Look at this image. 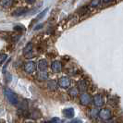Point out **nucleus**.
<instances>
[{
    "label": "nucleus",
    "instance_id": "f257e3e1",
    "mask_svg": "<svg viewBox=\"0 0 123 123\" xmlns=\"http://www.w3.org/2000/svg\"><path fill=\"white\" fill-rule=\"evenodd\" d=\"M4 93H5V95H6L7 101H8L11 105H18V96L16 95V93L13 92V91H11V90L8 89V88H6V89L4 90Z\"/></svg>",
    "mask_w": 123,
    "mask_h": 123
},
{
    "label": "nucleus",
    "instance_id": "f03ea898",
    "mask_svg": "<svg viewBox=\"0 0 123 123\" xmlns=\"http://www.w3.org/2000/svg\"><path fill=\"white\" fill-rule=\"evenodd\" d=\"M98 117L104 121H108V120H111L112 113L108 108H104L100 110V112L98 113Z\"/></svg>",
    "mask_w": 123,
    "mask_h": 123
},
{
    "label": "nucleus",
    "instance_id": "7ed1b4c3",
    "mask_svg": "<svg viewBox=\"0 0 123 123\" xmlns=\"http://www.w3.org/2000/svg\"><path fill=\"white\" fill-rule=\"evenodd\" d=\"M18 112L19 115L23 117H29V112H28V104L26 101H23L20 103V105L18 107Z\"/></svg>",
    "mask_w": 123,
    "mask_h": 123
},
{
    "label": "nucleus",
    "instance_id": "20e7f679",
    "mask_svg": "<svg viewBox=\"0 0 123 123\" xmlns=\"http://www.w3.org/2000/svg\"><path fill=\"white\" fill-rule=\"evenodd\" d=\"M71 84V80L68 77H62L58 80L57 85L62 89H68Z\"/></svg>",
    "mask_w": 123,
    "mask_h": 123
},
{
    "label": "nucleus",
    "instance_id": "39448f33",
    "mask_svg": "<svg viewBox=\"0 0 123 123\" xmlns=\"http://www.w3.org/2000/svg\"><path fill=\"white\" fill-rule=\"evenodd\" d=\"M36 69V64L33 61H29L25 64L24 66V70L26 73L28 74H31L33 73Z\"/></svg>",
    "mask_w": 123,
    "mask_h": 123
},
{
    "label": "nucleus",
    "instance_id": "423d86ee",
    "mask_svg": "<svg viewBox=\"0 0 123 123\" xmlns=\"http://www.w3.org/2000/svg\"><path fill=\"white\" fill-rule=\"evenodd\" d=\"M93 104L96 107H101L105 104V100L104 97L102 96V94H95L93 96Z\"/></svg>",
    "mask_w": 123,
    "mask_h": 123
},
{
    "label": "nucleus",
    "instance_id": "0eeeda50",
    "mask_svg": "<svg viewBox=\"0 0 123 123\" xmlns=\"http://www.w3.org/2000/svg\"><path fill=\"white\" fill-rule=\"evenodd\" d=\"M51 69L55 72V73H57V72H60L62 69V64L60 61H58V60H55V61L52 62V64H51Z\"/></svg>",
    "mask_w": 123,
    "mask_h": 123
},
{
    "label": "nucleus",
    "instance_id": "6e6552de",
    "mask_svg": "<svg viewBox=\"0 0 123 123\" xmlns=\"http://www.w3.org/2000/svg\"><path fill=\"white\" fill-rule=\"evenodd\" d=\"M80 102L81 105H88L91 103V97H90V95H89L88 93H84V92H83L82 94H80Z\"/></svg>",
    "mask_w": 123,
    "mask_h": 123
},
{
    "label": "nucleus",
    "instance_id": "1a4fd4ad",
    "mask_svg": "<svg viewBox=\"0 0 123 123\" xmlns=\"http://www.w3.org/2000/svg\"><path fill=\"white\" fill-rule=\"evenodd\" d=\"M47 66H48L47 61L45 59H41V60H39V62H38V66L37 67H38V69L40 71H44V70H46Z\"/></svg>",
    "mask_w": 123,
    "mask_h": 123
},
{
    "label": "nucleus",
    "instance_id": "9d476101",
    "mask_svg": "<svg viewBox=\"0 0 123 123\" xmlns=\"http://www.w3.org/2000/svg\"><path fill=\"white\" fill-rule=\"evenodd\" d=\"M28 12V9L27 8H23V7H19V8H17L15 9L12 12L13 16H21V15H24L26 13Z\"/></svg>",
    "mask_w": 123,
    "mask_h": 123
},
{
    "label": "nucleus",
    "instance_id": "9b49d317",
    "mask_svg": "<svg viewBox=\"0 0 123 123\" xmlns=\"http://www.w3.org/2000/svg\"><path fill=\"white\" fill-rule=\"evenodd\" d=\"M63 114H64V116L66 117H68V118H71V117H74V114H75V112H74V109L73 108H66V109H64L63 111Z\"/></svg>",
    "mask_w": 123,
    "mask_h": 123
},
{
    "label": "nucleus",
    "instance_id": "f8f14e48",
    "mask_svg": "<svg viewBox=\"0 0 123 123\" xmlns=\"http://www.w3.org/2000/svg\"><path fill=\"white\" fill-rule=\"evenodd\" d=\"M88 87V82L86 80H80L78 82V88H79V91H85Z\"/></svg>",
    "mask_w": 123,
    "mask_h": 123
},
{
    "label": "nucleus",
    "instance_id": "ddd939ff",
    "mask_svg": "<svg viewBox=\"0 0 123 123\" xmlns=\"http://www.w3.org/2000/svg\"><path fill=\"white\" fill-rule=\"evenodd\" d=\"M32 47H33L32 43H28V44L24 47V49H23V55H27L28 53H31V52H32Z\"/></svg>",
    "mask_w": 123,
    "mask_h": 123
},
{
    "label": "nucleus",
    "instance_id": "4468645a",
    "mask_svg": "<svg viewBox=\"0 0 123 123\" xmlns=\"http://www.w3.org/2000/svg\"><path fill=\"white\" fill-rule=\"evenodd\" d=\"M56 87H57V83H56L55 80H48V82H47V88H49L50 90H55Z\"/></svg>",
    "mask_w": 123,
    "mask_h": 123
},
{
    "label": "nucleus",
    "instance_id": "2eb2a0df",
    "mask_svg": "<svg viewBox=\"0 0 123 123\" xmlns=\"http://www.w3.org/2000/svg\"><path fill=\"white\" fill-rule=\"evenodd\" d=\"M79 89L78 88H76V87H74V88H71V89H69V91H68V94L70 95V96H72V97H76L78 94H79Z\"/></svg>",
    "mask_w": 123,
    "mask_h": 123
},
{
    "label": "nucleus",
    "instance_id": "dca6fc26",
    "mask_svg": "<svg viewBox=\"0 0 123 123\" xmlns=\"http://www.w3.org/2000/svg\"><path fill=\"white\" fill-rule=\"evenodd\" d=\"M98 113L99 111L97 109H91L90 112H89V116L92 119H94V118H96L98 117Z\"/></svg>",
    "mask_w": 123,
    "mask_h": 123
},
{
    "label": "nucleus",
    "instance_id": "f3484780",
    "mask_svg": "<svg viewBox=\"0 0 123 123\" xmlns=\"http://www.w3.org/2000/svg\"><path fill=\"white\" fill-rule=\"evenodd\" d=\"M13 2L12 0H6V1H2L1 2V5L3 6H5V7H8V6H10L11 5H12Z\"/></svg>",
    "mask_w": 123,
    "mask_h": 123
},
{
    "label": "nucleus",
    "instance_id": "a211bd4d",
    "mask_svg": "<svg viewBox=\"0 0 123 123\" xmlns=\"http://www.w3.org/2000/svg\"><path fill=\"white\" fill-rule=\"evenodd\" d=\"M46 12H47V9H45V10H43V12H41V13H40V15H38V16H37L36 18L34 19V21H35V20H38V19H40V18H43V16L45 15V13H46Z\"/></svg>",
    "mask_w": 123,
    "mask_h": 123
},
{
    "label": "nucleus",
    "instance_id": "6ab92c4d",
    "mask_svg": "<svg viewBox=\"0 0 123 123\" xmlns=\"http://www.w3.org/2000/svg\"><path fill=\"white\" fill-rule=\"evenodd\" d=\"M101 4H102V1H92V2H91V6H93V7L98 6Z\"/></svg>",
    "mask_w": 123,
    "mask_h": 123
},
{
    "label": "nucleus",
    "instance_id": "aec40b11",
    "mask_svg": "<svg viewBox=\"0 0 123 123\" xmlns=\"http://www.w3.org/2000/svg\"><path fill=\"white\" fill-rule=\"evenodd\" d=\"M6 58H7V55H6V54H1L0 55V64L3 63Z\"/></svg>",
    "mask_w": 123,
    "mask_h": 123
},
{
    "label": "nucleus",
    "instance_id": "412c9836",
    "mask_svg": "<svg viewBox=\"0 0 123 123\" xmlns=\"http://www.w3.org/2000/svg\"><path fill=\"white\" fill-rule=\"evenodd\" d=\"M51 123H59L61 122V120L58 118V117H54V118H52V120L50 121Z\"/></svg>",
    "mask_w": 123,
    "mask_h": 123
},
{
    "label": "nucleus",
    "instance_id": "4be33fe9",
    "mask_svg": "<svg viewBox=\"0 0 123 123\" xmlns=\"http://www.w3.org/2000/svg\"><path fill=\"white\" fill-rule=\"evenodd\" d=\"M14 30H15V31H24V28H23V27H21V26H15V27H14Z\"/></svg>",
    "mask_w": 123,
    "mask_h": 123
},
{
    "label": "nucleus",
    "instance_id": "5701e85b",
    "mask_svg": "<svg viewBox=\"0 0 123 123\" xmlns=\"http://www.w3.org/2000/svg\"><path fill=\"white\" fill-rule=\"evenodd\" d=\"M68 123H82V121L80 119H78V118H75V119H72L71 121H69Z\"/></svg>",
    "mask_w": 123,
    "mask_h": 123
},
{
    "label": "nucleus",
    "instance_id": "b1692460",
    "mask_svg": "<svg viewBox=\"0 0 123 123\" xmlns=\"http://www.w3.org/2000/svg\"><path fill=\"white\" fill-rule=\"evenodd\" d=\"M40 75H41V78L42 79H47V73H40Z\"/></svg>",
    "mask_w": 123,
    "mask_h": 123
},
{
    "label": "nucleus",
    "instance_id": "393cba45",
    "mask_svg": "<svg viewBox=\"0 0 123 123\" xmlns=\"http://www.w3.org/2000/svg\"><path fill=\"white\" fill-rule=\"evenodd\" d=\"M10 61V59H8V61L6 62V64H5V66H4V68H3V72L4 73H6V66H7V64H8V62Z\"/></svg>",
    "mask_w": 123,
    "mask_h": 123
},
{
    "label": "nucleus",
    "instance_id": "a878e982",
    "mask_svg": "<svg viewBox=\"0 0 123 123\" xmlns=\"http://www.w3.org/2000/svg\"><path fill=\"white\" fill-rule=\"evenodd\" d=\"M27 3H28V4H33L34 1H27Z\"/></svg>",
    "mask_w": 123,
    "mask_h": 123
},
{
    "label": "nucleus",
    "instance_id": "bb28decb",
    "mask_svg": "<svg viewBox=\"0 0 123 123\" xmlns=\"http://www.w3.org/2000/svg\"><path fill=\"white\" fill-rule=\"evenodd\" d=\"M107 123H116V121H113V120H108Z\"/></svg>",
    "mask_w": 123,
    "mask_h": 123
},
{
    "label": "nucleus",
    "instance_id": "cd10ccee",
    "mask_svg": "<svg viewBox=\"0 0 123 123\" xmlns=\"http://www.w3.org/2000/svg\"><path fill=\"white\" fill-rule=\"evenodd\" d=\"M43 123H51V122H43Z\"/></svg>",
    "mask_w": 123,
    "mask_h": 123
},
{
    "label": "nucleus",
    "instance_id": "c85d7f7f",
    "mask_svg": "<svg viewBox=\"0 0 123 123\" xmlns=\"http://www.w3.org/2000/svg\"><path fill=\"white\" fill-rule=\"evenodd\" d=\"M27 123H32V122H27Z\"/></svg>",
    "mask_w": 123,
    "mask_h": 123
},
{
    "label": "nucleus",
    "instance_id": "c756f323",
    "mask_svg": "<svg viewBox=\"0 0 123 123\" xmlns=\"http://www.w3.org/2000/svg\"><path fill=\"white\" fill-rule=\"evenodd\" d=\"M99 123H102V122H99Z\"/></svg>",
    "mask_w": 123,
    "mask_h": 123
}]
</instances>
